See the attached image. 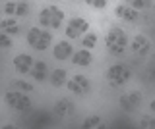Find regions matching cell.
<instances>
[{"label":"cell","mask_w":155,"mask_h":129,"mask_svg":"<svg viewBox=\"0 0 155 129\" xmlns=\"http://www.w3.org/2000/svg\"><path fill=\"white\" fill-rule=\"evenodd\" d=\"M114 14L124 21H136L140 17V12L134 10V8H130V6H126V4H118V6L114 8Z\"/></svg>","instance_id":"12"},{"label":"cell","mask_w":155,"mask_h":129,"mask_svg":"<svg viewBox=\"0 0 155 129\" xmlns=\"http://www.w3.org/2000/svg\"><path fill=\"white\" fill-rule=\"evenodd\" d=\"M4 14L6 16H14V17H25L29 14V6L27 2H23V0H12V2H8L6 6H4Z\"/></svg>","instance_id":"9"},{"label":"cell","mask_w":155,"mask_h":129,"mask_svg":"<svg viewBox=\"0 0 155 129\" xmlns=\"http://www.w3.org/2000/svg\"><path fill=\"white\" fill-rule=\"evenodd\" d=\"M91 62H93V54H91L87 48H80L78 52L72 54V64L74 66H81V68H85V66H89Z\"/></svg>","instance_id":"14"},{"label":"cell","mask_w":155,"mask_h":129,"mask_svg":"<svg viewBox=\"0 0 155 129\" xmlns=\"http://www.w3.org/2000/svg\"><path fill=\"white\" fill-rule=\"evenodd\" d=\"M52 54H54L56 60H66V58H70V56H72V45H70L68 41H60V42L54 46Z\"/></svg>","instance_id":"15"},{"label":"cell","mask_w":155,"mask_h":129,"mask_svg":"<svg viewBox=\"0 0 155 129\" xmlns=\"http://www.w3.org/2000/svg\"><path fill=\"white\" fill-rule=\"evenodd\" d=\"M105 45L110 54H124L128 46V37L120 27H110L105 37Z\"/></svg>","instance_id":"1"},{"label":"cell","mask_w":155,"mask_h":129,"mask_svg":"<svg viewBox=\"0 0 155 129\" xmlns=\"http://www.w3.org/2000/svg\"><path fill=\"white\" fill-rule=\"evenodd\" d=\"M64 21V12L58 6H47L39 14V23L47 29H58Z\"/></svg>","instance_id":"2"},{"label":"cell","mask_w":155,"mask_h":129,"mask_svg":"<svg viewBox=\"0 0 155 129\" xmlns=\"http://www.w3.org/2000/svg\"><path fill=\"white\" fill-rule=\"evenodd\" d=\"M130 48H132L134 54L145 56L149 50H151V41H149L145 35H136L132 39V42H130Z\"/></svg>","instance_id":"10"},{"label":"cell","mask_w":155,"mask_h":129,"mask_svg":"<svg viewBox=\"0 0 155 129\" xmlns=\"http://www.w3.org/2000/svg\"><path fill=\"white\" fill-rule=\"evenodd\" d=\"M142 100H143V94L138 93V91H132V93H128V94H122L120 100H118V104L124 112H134V110H138V106L142 104Z\"/></svg>","instance_id":"8"},{"label":"cell","mask_w":155,"mask_h":129,"mask_svg":"<svg viewBox=\"0 0 155 129\" xmlns=\"http://www.w3.org/2000/svg\"><path fill=\"white\" fill-rule=\"evenodd\" d=\"M66 87H68L70 93L78 94V97H85V94L91 91V83H89V79H87L85 75L78 73L72 79H66Z\"/></svg>","instance_id":"6"},{"label":"cell","mask_w":155,"mask_h":129,"mask_svg":"<svg viewBox=\"0 0 155 129\" xmlns=\"http://www.w3.org/2000/svg\"><path fill=\"white\" fill-rule=\"evenodd\" d=\"M101 125V118L99 116H87L84 121H81V127L84 129H93V127H99Z\"/></svg>","instance_id":"20"},{"label":"cell","mask_w":155,"mask_h":129,"mask_svg":"<svg viewBox=\"0 0 155 129\" xmlns=\"http://www.w3.org/2000/svg\"><path fill=\"white\" fill-rule=\"evenodd\" d=\"M54 114L56 116H70L72 112H74V102L72 100H68V98H62V100H58V102L54 104Z\"/></svg>","instance_id":"17"},{"label":"cell","mask_w":155,"mask_h":129,"mask_svg":"<svg viewBox=\"0 0 155 129\" xmlns=\"http://www.w3.org/2000/svg\"><path fill=\"white\" fill-rule=\"evenodd\" d=\"M33 60L29 54H18L16 58H14V68H16V71L19 75H25L31 71V66H33Z\"/></svg>","instance_id":"11"},{"label":"cell","mask_w":155,"mask_h":129,"mask_svg":"<svg viewBox=\"0 0 155 129\" xmlns=\"http://www.w3.org/2000/svg\"><path fill=\"white\" fill-rule=\"evenodd\" d=\"M27 42L35 50H47L52 42V33H48L45 29H39V27H31L27 31Z\"/></svg>","instance_id":"3"},{"label":"cell","mask_w":155,"mask_h":129,"mask_svg":"<svg viewBox=\"0 0 155 129\" xmlns=\"http://www.w3.org/2000/svg\"><path fill=\"white\" fill-rule=\"evenodd\" d=\"M14 87H16L18 91H23V93H29V91H33V85L25 83V81H16V83H14Z\"/></svg>","instance_id":"24"},{"label":"cell","mask_w":155,"mask_h":129,"mask_svg":"<svg viewBox=\"0 0 155 129\" xmlns=\"http://www.w3.org/2000/svg\"><path fill=\"white\" fill-rule=\"evenodd\" d=\"M66 79H68V73H66V69H62V68L52 69L51 71V77H48V81H51L52 87H64Z\"/></svg>","instance_id":"18"},{"label":"cell","mask_w":155,"mask_h":129,"mask_svg":"<svg viewBox=\"0 0 155 129\" xmlns=\"http://www.w3.org/2000/svg\"><path fill=\"white\" fill-rule=\"evenodd\" d=\"M142 123H143V127H153L151 118H143V119H142Z\"/></svg>","instance_id":"25"},{"label":"cell","mask_w":155,"mask_h":129,"mask_svg":"<svg viewBox=\"0 0 155 129\" xmlns=\"http://www.w3.org/2000/svg\"><path fill=\"white\" fill-rule=\"evenodd\" d=\"M87 29H89V23H87L84 17H72V20L66 23L64 33H66L68 39H80L84 33H87Z\"/></svg>","instance_id":"7"},{"label":"cell","mask_w":155,"mask_h":129,"mask_svg":"<svg viewBox=\"0 0 155 129\" xmlns=\"http://www.w3.org/2000/svg\"><path fill=\"white\" fill-rule=\"evenodd\" d=\"M0 31L6 33V35H10V37H16V35H19L21 27H19V23H18L16 17H6V20L0 21Z\"/></svg>","instance_id":"13"},{"label":"cell","mask_w":155,"mask_h":129,"mask_svg":"<svg viewBox=\"0 0 155 129\" xmlns=\"http://www.w3.org/2000/svg\"><path fill=\"white\" fill-rule=\"evenodd\" d=\"M4 100L12 110H18V112H27L31 108V98L27 97L23 91H8L4 94Z\"/></svg>","instance_id":"4"},{"label":"cell","mask_w":155,"mask_h":129,"mask_svg":"<svg viewBox=\"0 0 155 129\" xmlns=\"http://www.w3.org/2000/svg\"><path fill=\"white\" fill-rule=\"evenodd\" d=\"M130 77H132V71H130V68H126L124 64H114L107 71V79H109V83L114 85V87L126 85L130 81Z\"/></svg>","instance_id":"5"},{"label":"cell","mask_w":155,"mask_h":129,"mask_svg":"<svg viewBox=\"0 0 155 129\" xmlns=\"http://www.w3.org/2000/svg\"><path fill=\"white\" fill-rule=\"evenodd\" d=\"M47 71H48L47 64L43 60H37V62H33L31 71H29V73L33 75V79H35V81H45L47 79Z\"/></svg>","instance_id":"16"},{"label":"cell","mask_w":155,"mask_h":129,"mask_svg":"<svg viewBox=\"0 0 155 129\" xmlns=\"http://www.w3.org/2000/svg\"><path fill=\"white\" fill-rule=\"evenodd\" d=\"M85 2H87V6L95 8V10H103L107 4H109V0H85Z\"/></svg>","instance_id":"23"},{"label":"cell","mask_w":155,"mask_h":129,"mask_svg":"<svg viewBox=\"0 0 155 129\" xmlns=\"http://www.w3.org/2000/svg\"><path fill=\"white\" fill-rule=\"evenodd\" d=\"M12 45H14L12 37H10V35H6V33H2V31H0V46H2V48H12Z\"/></svg>","instance_id":"22"},{"label":"cell","mask_w":155,"mask_h":129,"mask_svg":"<svg viewBox=\"0 0 155 129\" xmlns=\"http://www.w3.org/2000/svg\"><path fill=\"white\" fill-rule=\"evenodd\" d=\"M95 45H97V35L95 33H87V35H84V39H81V46H84V48H93Z\"/></svg>","instance_id":"21"},{"label":"cell","mask_w":155,"mask_h":129,"mask_svg":"<svg viewBox=\"0 0 155 129\" xmlns=\"http://www.w3.org/2000/svg\"><path fill=\"white\" fill-rule=\"evenodd\" d=\"M122 4H126V6L134 8V10H145V8H149V4H151V0H124Z\"/></svg>","instance_id":"19"}]
</instances>
